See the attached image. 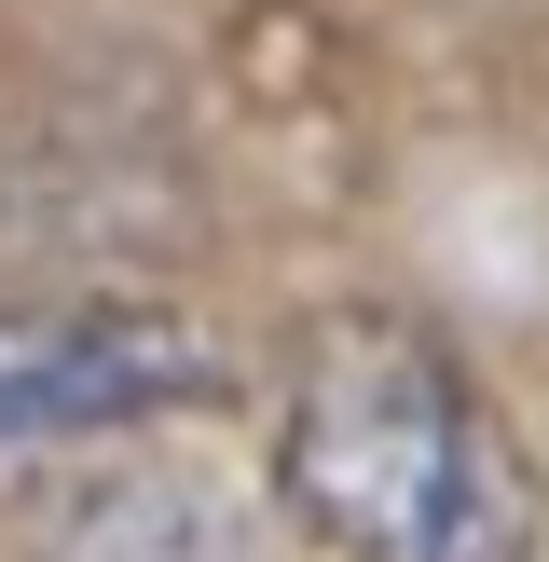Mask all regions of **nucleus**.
Returning <instances> with one entry per match:
<instances>
[{"label": "nucleus", "mask_w": 549, "mask_h": 562, "mask_svg": "<svg viewBox=\"0 0 549 562\" xmlns=\"http://www.w3.org/2000/svg\"><path fill=\"white\" fill-rule=\"evenodd\" d=\"M234 357L165 302H0V481L206 412Z\"/></svg>", "instance_id": "nucleus-2"}, {"label": "nucleus", "mask_w": 549, "mask_h": 562, "mask_svg": "<svg viewBox=\"0 0 549 562\" xmlns=\"http://www.w3.org/2000/svg\"><path fill=\"white\" fill-rule=\"evenodd\" d=\"M27 562H247L234 508L206 481H165V467H124V481H82L69 508L27 536Z\"/></svg>", "instance_id": "nucleus-3"}, {"label": "nucleus", "mask_w": 549, "mask_h": 562, "mask_svg": "<svg viewBox=\"0 0 549 562\" xmlns=\"http://www.w3.org/2000/svg\"><path fill=\"white\" fill-rule=\"evenodd\" d=\"M274 494L329 562H536V453L494 384L399 302H344L289 344Z\"/></svg>", "instance_id": "nucleus-1"}]
</instances>
